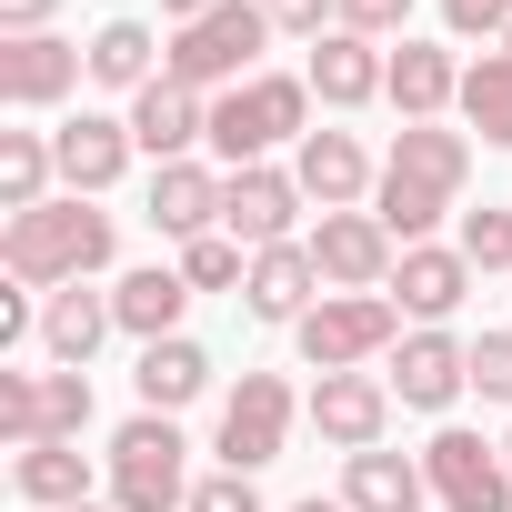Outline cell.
<instances>
[{"label":"cell","mask_w":512,"mask_h":512,"mask_svg":"<svg viewBox=\"0 0 512 512\" xmlns=\"http://www.w3.org/2000/svg\"><path fill=\"white\" fill-rule=\"evenodd\" d=\"M292 221H302V181H292L282 161H251V171H231V191H221V231H231L241 251H272V241H292Z\"/></svg>","instance_id":"obj_12"},{"label":"cell","mask_w":512,"mask_h":512,"mask_svg":"<svg viewBox=\"0 0 512 512\" xmlns=\"http://www.w3.org/2000/svg\"><path fill=\"white\" fill-rule=\"evenodd\" d=\"M221 191H231L221 161H161V171H151V231H161V241L221 231Z\"/></svg>","instance_id":"obj_16"},{"label":"cell","mask_w":512,"mask_h":512,"mask_svg":"<svg viewBox=\"0 0 512 512\" xmlns=\"http://www.w3.org/2000/svg\"><path fill=\"white\" fill-rule=\"evenodd\" d=\"M472 392L482 402H512V332H482L472 342Z\"/></svg>","instance_id":"obj_37"},{"label":"cell","mask_w":512,"mask_h":512,"mask_svg":"<svg viewBox=\"0 0 512 512\" xmlns=\"http://www.w3.org/2000/svg\"><path fill=\"white\" fill-rule=\"evenodd\" d=\"M51 11H61V0H0V41H31V31H51Z\"/></svg>","instance_id":"obj_41"},{"label":"cell","mask_w":512,"mask_h":512,"mask_svg":"<svg viewBox=\"0 0 512 512\" xmlns=\"http://www.w3.org/2000/svg\"><path fill=\"white\" fill-rule=\"evenodd\" d=\"M462 121H472L492 151H512V51H482V61L462 71Z\"/></svg>","instance_id":"obj_29"},{"label":"cell","mask_w":512,"mask_h":512,"mask_svg":"<svg viewBox=\"0 0 512 512\" xmlns=\"http://www.w3.org/2000/svg\"><path fill=\"white\" fill-rule=\"evenodd\" d=\"M191 512H262V482H251V472H201Z\"/></svg>","instance_id":"obj_36"},{"label":"cell","mask_w":512,"mask_h":512,"mask_svg":"<svg viewBox=\"0 0 512 512\" xmlns=\"http://www.w3.org/2000/svg\"><path fill=\"white\" fill-rule=\"evenodd\" d=\"M101 332H121V322H111V292H81V282H71V292L41 302V352H51L61 372H91Z\"/></svg>","instance_id":"obj_24"},{"label":"cell","mask_w":512,"mask_h":512,"mask_svg":"<svg viewBox=\"0 0 512 512\" xmlns=\"http://www.w3.org/2000/svg\"><path fill=\"white\" fill-rule=\"evenodd\" d=\"M71 512H111V502H71Z\"/></svg>","instance_id":"obj_44"},{"label":"cell","mask_w":512,"mask_h":512,"mask_svg":"<svg viewBox=\"0 0 512 512\" xmlns=\"http://www.w3.org/2000/svg\"><path fill=\"white\" fill-rule=\"evenodd\" d=\"M382 171H392V181H422V191H442V201H462V181H472V131H442V121H402Z\"/></svg>","instance_id":"obj_20"},{"label":"cell","mask_w":512,"mask_h":512,"mask_svg":"<svg viewBox=\"0 0 512 512\" xmlns=\"http://www.w3.org/2000/svg\"><path fill=\"white\" fill-rule=\"evenodd\" d=\"M51 181H61L51 131H0V211H41Z\"/></svg>","instance_id":"obj_28"},{"label":"cell","mask_w":512,"mask_h":512,"mask_svg":"<svg viewBox=\"0 0 512 512\" xmlns=\"http://www.w3.org/2000/svg\"><path fill=\"white\" fill-rule=\"evenodd\" d=\"M422 472H432V502H442V512H512V462H502V442H482V432H462V422H442V432L422 442Z\"/></svg>","instance_id":"obj_7"},{"label":"cell","mask_w":512,"mask_h":512,"mask_svg":"<svg viewBox=\"0 0 512 512\" xmlns=\"http://www.w3.org/2000/svg\"><path fill=\"white\" fill-rule=\"evenodd\" d=\"M272 11V31H302V41H322V21H342V0H262Z\"/></svg>","instance_id":"obj_39"},{"label":"cell","mask_w":512,"mask_h":512,"mask_svg":"<svg viewBox=\"0 0 512 512\" xmlns=\"http://www.w3.org/2000/svg\"><path fill=\"white\" fill-rule=\"evenodd\" d=\"M292 181H302V201H322V211H362L372 161H362L352 131H302V141H292Z\"/></svg>","instance_id":"obj_19"},{"label":"cell","mask_w":512,"mask_h":512,"mask_svg":"<svg viewBox=\"0 0 512 512\" xmlns=\"http://www.w3.org/2000/svg\"><path fill=\"white\" fill-rule=\"evenodd\" d=\"M502 462H512V432H502Z\"/></svg>","instance_id":"obj_45"},{"label":"cell","mask_w":512,"mask_h":512,"mask_svg":"<svg viewBox=\"0 0 512 512\" xmlns=\"http://www.w3.org/2000/svg\"><path fill=\"white\" fill-rule=\"evenodd\" d=\"M442 21H452V41H502L512 0H442Z\"/></svg>","instance_id":"obj_38"},{"label":"cell","mask_w":512,"mask_h":512,"mask_svg":"<svg viewBox=\"0 0 512 512\" xmlns=\"http://www.w3.org/2000/svg\"><path fill=\"white\" fill-rule=\"evenodd\" d=\"M372 211H382V231L412 251V241H432V221H442L452 201H442V191H422V181H392V171H382V181H372Z\"/></svg>","instance_id":"obj_30"},{"label":"cell","mask_w":512,"mask_h":512,"mask_svg":"<svg viewBox=\"0 0 512 512\" xmlns=\"http://www.w3.org/2000/svg\"><path fill=\"white\" fill-rule=\"evenodd\" d=\"M141 412H181V402H201L211 392V352L191 342V332H171V342H141Z\"/></svg>","instance_id":"obj_25"},{"label":"cell","mask_w":512,"mask_h":512,"mask_svg":"<svg viewBox=\"0 0 512 512\" xmlns=\"http://www.w3.org/2000/svg\"><path fill=\"white\" fill-rule=\"evenodd\" d=\"M402 121H442L452 101H462V61L442 51V41H402L392 51V91H382Z\"/></svg>","instance_id":"obj_22"},{"label":"cell","mask_w":512,"mask_h":512,"mask_svg":"<svg viewBox=\"0 0 512 512\" xmlns=\"http://www.w3.org/2000/svg\"><path fill=\"white\" fill-rule=\"evenodd\" d=\"M41 332V312H31V282H11V292H0V352H21Z\"/></svg>","instance_id":"obj_40"},{"label":"cell","mask_w":512,"mask_h":512,"mask_svg":"<svg viewBox=\"0 0 512 512\" xmlns=\"http://www.w3.org/2000/svg\"><path fill=\"white\" fill-rule=\"evenodd\" d=\"M302 362L312 372H372L392 342H402V302L392 292H322L302 322H292Z\"/></svg>","instance_id":"obj_5"},{"label":"cell","mask_w":512,"mask_h":512,"mask_svg":"<svg viewBox=\"0 0 512 512\" xmlns=\"http://www.w3.org/2000/svg\"><path fill=\"white\" fill-rule=\"evenodd\" d=\"M161 51H171V41H151V21H101V31H91V81L141 101V91L161 81Z\"/></svg>","instance_id":"obj_27"},{"label":"cell","mask_w":512,"mask_h":512,"mask_svg":"<svg viewBox=\"0 0 512 512\" xmlns=\"http://www.w3.org/2000/svg\"><path fill=\"white\" fill-rule=\"evenodd\" d=\"M292 512H352V502H322V492H312V502H292Z\"/></svg>","instance_id":"obj_43"},{"label":"cell","mask_w":512,"mask_h":512,"mask_svg":"<svg viewBox=\"0 0 512 512\" xmlns=\"http://www.w3.org/2000/svg\"><path fill=\"white\" fill-rule=\"evenodd\" d=\"M51 151H61V181H71L81 201H101V191L131 171V151H141V141H131V121L81 111V121H61V131H51Z\"/></svg>","instance_id":"obj_18"},{"label":"cell","mask_w":512,"mask_h":512,"mask_svg":"<svg viewBox=\"0 0 512 512\" xmlns=\"http://www.w3.org/2000/svg\"><path fill=\"white\" fill-rule=\"evenodd\" d=\"M91 81V51L61 41V31H31V41H0V101L11 111H51Z\"/></svg>","instance_id":"obj_11"},{"label":"cell","mask_w":512,"mask_h":512,"mask_svg":"<svg viewBox=\"0 0 512 512\" xmlns=\"http://www.w3.org/2000/svg\"><path fill=\"white\" fill-rule=\"evenodd\" d=\"M181 282L191 292H231V282H251V251L231 231H201V241H181Z\"/></svg>","instance_id":"obj_31"},{"label":"cell","mask_w":512,"mask_h":512,"mask_svg":"<svg viewBox=\"0 0 512 512\" xmlns=\"http://www.w3.org/2000/svg\"><path fill=\"white\" fill-rule=\"evenodd\" d=\"M322 262H312V241H272V251H251V282H241V312L251 322H302L322 302Z\"/></svg>","instance_id":"obj_14"},{"label":"cell","mask_w":512,"mask_h":512,"mask_svg":"<svg viewBox=\"0 0 512 512\" xmlns=\"http://www.w3.org/2000/svg\"><path fill=\"white\" fill-rule=\"evenodd\" d=\"M111 251H121V231H111V211L81 201V191H61V201H41V211H11V221H0V272L31 282V292H71V282L111 272Z\"/></svg>","instance_id":"obj_1"},{"label":"cell","mask_w":512,"mask_h":512,"mask_svg":"<svg viewBox=\"0 0 512 512\" xmlns=\"http://www.w3.org/2000/svg\"><path fill=\"white\" fill-rule=\"evenodd\" d=\"M161 11H171V31H191L201 11H221V0H161Z\"/></svg>","instance_id":"obj_42"},{"label":"cell","mask_w":512,"mask_h":512,"mask_svg":"<svg viewBox=\"0 0 512 512\" xmlns=\"http://www.w3.org/2000/svg\"><path fill=\"white\" fill-rule=\"evenodd\" d=\"M312 131V81L302 71H251L241 91L211 101V161L221 171H251V161H272L282 141Z\"/></svg>","instance_id":"obj_2"},{"label":"cell","mask_w":512,"mask_h":512,"mask_svg":"<svg viewBox=\"0 0 512 512\" xmlns=\"http://www.w3.org/2000/svg\"><path fill=\"white\" fill-rule=\"evenodd\" d=\"M292 422H302V392L282 382V372H241V392L221 402V472H262V462H282V442H292Z\"/></svg>","instance_id":"obj_6"},{"label":"cell","mask_w":512,"mask_h":512,"mask_svg":"<svg viewBox=\"0 0 512 512\" xmlns=\"http://www.w3.org/2000/svg\"><path fill=\"white\" fill-rule=\"evenodd\" d=\"M121 121H131V141L151 151V171H161V161H191V151L211 141V101H201V91H181V81H151Z\"/></svg>","instance_id":"obj_17"},{"label":"cell","mask_w":512,"mask_h":512,"mask_svg":"<svg viewBox=\"0 0 512 512\" xmlns=\"http://www.w3.org/2000/svg\"><path fill=\"white\" fill-rule=\"evenodd\" d=\"M181 312H191L181 262H141V272H121V282H111V322H121L131 342H171V332H181Z\"/></svg>","instance_id":"obj_21"},{"label":"cell","mask_w":512,"mask_h":512,"mask_svg":"<svg viewBox=\"0 0 512 512\" xmlns=\"http://www.w3.org/2000/svg\"><path fill=\"white\" fill-rule=\"evenodd\" d=\"M41 432L51 442H81L91 432V372H41Z\"/></svg>","instance_id":"obj_32"},{"label":"cell","mask_w":512,"mask_h":512,"mask_svg":"<svg viewBox=\"0 0 512 512\" xmlns=\"http://www.w3.org/2000/svg\"><path fill=\"white\" fill-rule=\"evenodd\" d=\"M0 442H11V452L51 442V432H41V372H11V362H0Z\"/></svg>","instance_id":"obj_33"},{"label":"cell","mask_w":512,"mask_h":512,"mask_svg":"<svg viewBox=\"0 0 512 512\" xmlns=\"http://www.w3.org/2000/svg\"><path fill=\"white\" fill-rule=\"evenodd\" d=\"M11 492H21L31 512H71V502H91V462H81V442H31V452H11Z\"/></svg>","instance_id":"obj_26"},{"label":"cell","mask_w":512,"mask_h":512,"mask_svg":"<svg viewBox=\"0 0 512 512\" xmlns=\"http://www.w3.org/2000/svg\"><path fill=\"white\" fill-rule=\"evenodd\" d=\"M302 81H312V101H322V111H362V101H382V91H392V61H382V41H362V31H322Z\"/></svg>","instance_id":"obj_15"},{"label":"cell","mask_w":512,"mask_h":512,"mask_svg":"<svg viewBox=\"0 0 512 512\" xmlns=\"http://www.w3.org/2000/svg\"><path fill=\"white\" fill-rule=\"evenodd\" d=\"M111 512H191V442L171 412H131L111 432Z\"/></svg>","instance_id":"obj_4"},{"label":"cell","mask_w":512,"mask_h":512,"mask_svg":"<svg viewBox=\"0 0 512 512\" xmlns=\"http://www.w3.org/2000/svg\"><path fill=\"white\" fill-rule=\"evenodd\" d=\"M342 502L352 512H422L432 472H422V452H352L342 462Z\"/></svg>","instance_id":"obj_23"},{"label":"cell","mask_w":512,"mask_h":512,"mask_svg":"<svg viewBox=\"0 0 512 512\" xmlns=\"http://www.w3.org/2000/svg\"><path fill=\"white\" fill-rule=\"evenodd\" d=\"M312 262L332 292H392V262H402V241L382 231V211H322L312 231Z\"/></svg>","instance_id":"obj_9"},{"label":"cell","mask_w":512,"mask_h":512,"mask_svg":"<svg viewBox=\"0 0 512 512\" xmlns=\"http://www.w3.org/2000/svg\"><path fill=\"white\" fill-rule=\"evenodd\" d=\"M472 282H482V272L462 262V251H442V241H412L402 262H392V302L412 312V332H442V322L472 302Z\"/></svg>","instance_id":"obj_13"},{"label":"cell","mask_w":512,"mask_h":512,"mask_svg":"<svg viewBox=\"0 0 512 512\" xmlns=\"http://www.w3.org/2000/svg\"><path fill=\"white\" fill-rule=\"evenodd\" d=\"M262 41H272V11H262V0H221V11H201L191 31H171L161 81H181V91L221 101V91H241L251 71H262Z\"/></svg>","instance_id":"obj_3"},{"label":"cell","mask_w":512,"mask_h":512,"mask_svg":"<svg viewBox=\"0 0 512 512\" xmlns=\"http://www.w3.org/2000/svg\"><path fill=\"white\" fill-rule=\"evenodd\" d=\"M382 382H392L402 412H452V402L472 392V342H452V332H402Z\"/></svg>","instance_id":"obj_10"},{"label":"cell","mask_w":512,"mask_h":512,"mask_svg":"<svg viewBox=\"0 0 512 512\" xmlns=\"http://www.w3.org/2000/svg\"><path fill=\"white\" fill-rule=\"evenodd\" d=\"M302 422L352 462V452H382V432H392V382L382 372H322L312 382V402H302Z\"/></svg>","instance_id":"obj_8"},{"label":"cell","mask_w":512,"mask_h":512,"mask_svg":"<svg viewBox=\"0 0 512 512\" xmlns=\"http://www.w3.org/2000/svg\"><path fill=\"white\" fill-rule=\"evenodd\" d=\"M332 31H362V41H392V31H402V41H412V0H342Z\"/></svg>","instance_id":"obj_35"},{"label":"cell","mask_w":512,"mask_h":512,"mask_svg":"<svg viewBox=\"0 0 512 512\" xmlns=\"http://www.w3.org/2000/svg\"><path fill=\"white\" fill-rule=\"evenodd\" d=\"M452 251H462L472 272H512V211H502V201L462 211V241H452Z\"/></svg>","instance_id":"obj_34"}]
</instances>
